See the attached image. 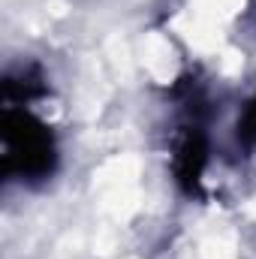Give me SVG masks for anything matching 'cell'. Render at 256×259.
<instances>
[{
    "mask_svg": "<svg viewBox=\"0 0 256 259\" xmlns=\"http://www.w3.org/2000/svg\"><path fill=\"white\" fill-rule=\"evenodd\" d=\"M3 172L21 178H39L52 169L55 145L42 121L27 112H15L6 106L3 115Z\"/></svg>",
    "mask_w": 256,
    "mask_h": 259,
    "instance_id": "cell-1",
    "label": "cell"
},
{
    "mask_svg": "<svg viewBox=\"0 0 256 259\" xmlns=\"http://www.w3.org/2000/svg\"><path fill=\"white\" fill-rule=\"evenodd\" d=\"M238 136H241V142H244L247 148H256V100L244 109V115H241Z\"/></svg>",
    "mask_w": 256,
    "mask_h": 259,
    "instance_id": "cell-2",
    "label": "cell"
}]
</instances>
